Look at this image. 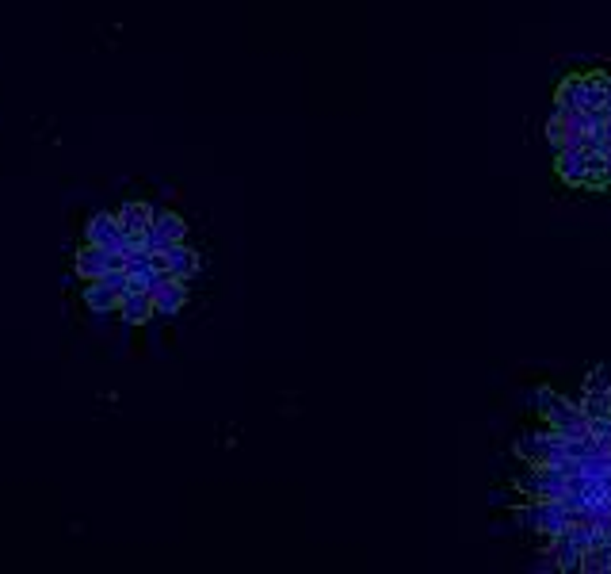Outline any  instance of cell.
<instances>
[{
  "label": "cell",
  "instance_id": "6",
  "mask_svg": "<svg viewBox=\"0 0 611 574\" xmlns=\"http://www.w3.org/2000/svg\"><path fill=\"white\" fill-rule=\"evenodd\" d=\"M581 410L592 418H607L611 413V375L607 368H592L585 379V394H581Z\"/></svg>",
  "mask_w": 611,
  "mask_h": 574
},
{
  "label": "cell",
  "instance_id": "2",
  "mask_svg": "<svg viewBox=\"0 0 611 574\" xmlns=\"http://www.w3.org/2000/svg\"><path fill=\"white\" fill-rule=\"evenodd\" d=\"M535 403H539V413L554 433H561V437H585L588 433V413L581 410V403H573V398L558 394L551 387H535Z\"/></svg>",
  "mask_w": 611,
  "mask_h": 574
},
{
  "label": "cell",
  "instance_id": "15",
  "mask_svg": "<svg viewBox=\"0 0 611 574\" xmlns=\"http://www.w3.org/2000/svg\"><path fill=\"white\" fill-rule=\"evenodd\" d=\"M153 227L160 230V237H165L169 245H176V242H184V237H187V222L176 215V211H157Z\"/></svg>",
  "mask_w": 611,
  "mask_h": 574
},
{
  "label": "cell",
  "instance_id": "13",
  "mask_svg": "<svg viewBox=\"0 0 611 574\" xmlns=\"http://www.w3.org/2000/svg\"><path fill=\"white\" fill-rule=\"evenodd\" d=\"M119 292L115 287H107L104 280H92L88 287H85V307L92 310V314H111V310H119Z\"/></svg>",
  "mask_w": 611,
  "mask_h": 574
},
{
  "label": "cell",
  "instance_id": "17",
  "mask_svg": "<svg viewBox=\"0 0 611 574\" xmlns=\"http://www.w3.org/2000/svg\"><path fill=\"white\" fill-rule=\"evenodd\" d=\"M588 433H592V440H597L604 452H611V413H607V418H592Z\"/></svg>",
  "mask_w": 611,
  "mask_h": 574
},
{
  "label": "cell",
  "instance_id": "14",
  "mask_svg": "<svg viewBox=\"0 0 611 574\" xmlns=\"http://www.w3.org/2000/svg\"><path fill=\"white\" fill-rule=\"evenodd\" d=\"M115 215L123 222V230H134V234H141L157 218V211L150 203H123V211H115Z\"/></svg>",
  "mask_w": 611,
  "mask_h": 574
},
{
  "label": "cell",
  "instance_id": "8",
  "mask_svg": "<svg viewBox=\"0 0 611 574\" xmlns=\"http://www.w3.org/2000/svg\"><path fill=\"white\" fill-rule=\"evenodd\" d=\"M546 555L558 563V570H581L585 548L577 544L570 532H558V536H551V544H546Z\"/></svg>",
  "mask_w": 611,
  "mask_h": 574
},
{
  "label": "cell",
  "instance_id": "4",
  "mask_svg": "<svg viewBox=\"0 0 611 574\" xmlns=\"http://www.w3.org/2000/svg\"><path fill=\"white\" fill-rule=\"evenodd\" d=\"M512 452H516L520 459H527L532 468H551V464H558V459H570L566 456V437L554 433L551 425L539 429V433H520L516 440H512Z\"/></svg>",
  "mask_w": 611,
  "mask_h": 574
},
{
  "label": "cell",
  "instance_id": "5",
  "mask_svg": "<svg viewBox=\"0 0 611 574\" xmlns=\"http://www.w3.org/2000/svg\"><path fill=\"white\" fill-rule=\"evenodd\" d=\"M516 494H524V498H532V502H561L566 498V490H570V475H561L558 468H532V471H524L516 475Z\"/></svg>",
  "mask_w": 611,
  "mask_h": 574
},
{
  "label": "cell",
  "instance_id": "3",
  "mask_svg": "<svg viewBox=\"0 0 611 574\" xmlns=\"http://www.w3.org/2000/svg\"><path fill=\"white\" fill-rule=\"evenodd\" d=\"M577 521V514L566 505V502H527V505H516V524L527 532H539V536H558L566 532L570 524Z\"/></svg>",
  "mask_w": 611,
  "mask_h": 574
},
{
  "label": "cell",
  "instance_id": "9",
  "mask_svg": "<svg viewBox=\"0 0 611 574\" xmlns=\"http://www.w3.org/2000/svg\"><path fill=\"white\" fill-rule=\"evenodd\" d=\"M73 273H77L80 280H85V283L100 280V276L107 273V249H104V245L85 242V249H77V257H73Z\"/></svg>",
  "mask_w": 611,
  "mask_h": 574
},
{
  "label": "cell",
  "instance_id": "1",
  "mask_svg": "<svg viewBox=\"0 0 611 574\" xmlns=\"http://www.w3.org/2000/svg\"><path fill=\"white\" fill-rule=\"evenodd\" d=\"M604 107H607V73L570 77V81L554 92V111H566V116H577V111H604Z\"/></svg>",
  "mask_w": 611,
  "mask_h": 574
},
{
  "label": "cell",
  "instance_id": "7",
  "mask_svg": "<svg viewBox=\"0 0 611 574\" xmlns=\"http://www.w3.org/2000/svg\"><path fill=\"white\" fill-rule=\"evenodd\" d=\"M119 234H123V222H119V215L100 211V215H92V218H88V227H85V242H92V245H104L107 253H115V245H119Z\"/></svg>",
  "mask_w": 611,
  "mask_h": 574
},
{
  "label": "cell",
  "instance_id": "10",
  "mask_svg": "<svg viewBox=\"0 0 611 574\" xmlns=\"http://www.w3.org/2000/svg\"><path fill=\"white\" fill-rule=\"evenodd\" d=\"M165 257H169V273H172V280H191V276H199V253L191 249V245H184V242H176V245H169L165 249Z\"/></svg>",
  "mask_w": 611,
  "mask_h": 574
},
{
  "label": "cell",
  "instance_id": "16",
  "mask_svg": "<svg viewBox=\"0 0 611 574\" xmlns=\"http://www.w3.org/2000/svg\"><path fill=\"white\" fill-rule=\"evenodd\" d=\"M581 570L585 574H607L611 570V544H592L581 560Z\"/></svg>",
  "mask_w": 611,
  "mask_h": 574
},
{
  "label": "cell",
  "instance_id": "11",
  "mask_svg": "<svg viewBox=\"0 0 611 574\" xmlns=\"http://www.w3.org/2000/svg\"><path fill=\"white\" fill-rule=\"evenodd\" d=\"M119 314H123V322H131V326L150 322V318L157 314V310H153V295H150V292H126V295L119 299Z\"/></svg>",
  "mask_w": 611,
  "mask_h": 574
},
{
  "label": "cell",
  "instance_id": "12",
  "mask_svg": "<svg viewBox=\"0 0 611 574\" xmlns=\"http://www.w3.org/2000/svg\"><path fill=\"white\" fill-rule=\"evenodd\" d=\"M184 302H187V283H184V280H169V283L153 295V310H157L160 318H172V314L184 310Z\"/></svg>",
  "mask_w": 611,
  "mask_h": 574
}]
</instances>
